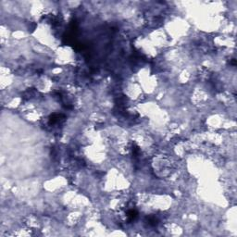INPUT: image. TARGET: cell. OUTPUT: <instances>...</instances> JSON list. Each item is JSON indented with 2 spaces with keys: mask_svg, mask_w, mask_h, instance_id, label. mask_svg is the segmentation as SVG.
<instances>
[{
  "mask_svg": "<svg viewBox=\"0 0 237 237\" xmlns=\"http://www.w3.org/2000/svg\"><path fill=\"white\" fill-rule=\"evenodd\" d=\"M128 218H129V220H134L135 219H136V217H137V212H136V210H133V209H131L128 211Z\"/></svg>",
  "mask_w": 237,
  "mask_h": 237,
  "instance_id": "obj_1",
  "label": "cell"
},
{
  "mask_svg": "<svg viewBox=\"0 0 237 237\" xmlns=\"http://www.w3.org/2000/svg\"><path fill=\"white\" fill-rule=\"evenodd\" d=\"M147 223L150 226H156L157 224V219H156V217H153V216L147 217Z\"/></svg>",
  "mask_w": 237,
  "mask_h": 237,
  "instance_id": "obj_2",
  "label": "cell"
}]
</instances>
